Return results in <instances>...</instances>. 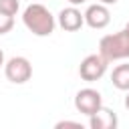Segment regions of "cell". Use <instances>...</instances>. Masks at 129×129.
Returning a JSON list of instances; mask_svg holds the SVG:
<instances>
[{
	"instance_id": "2e32d148",
	"label": "cell",
	"mask_w": 129,
	"mask_h": 129,
	"mask_svg": "<svg viewBox=\"0 0 129 129\" xmlns=\"http://www.w3.org/2000/svg\"><path fill=\"white\" fill-rule=\"evenodd\" d=\"M125 107L129 109V91H127V97H125Z\"/></svg>"
},
{
	"instance_id": "4fadbf2b",
	"label": "cell",
	"mask_w": 129,
	"mask_h": 129,
	"mask_svg": "<svg viewBox=\"0 0 129 129\" xmlns=\"http://www.w3.org/2000/svg\"><path fill=\"white\" fill-rule=\"evenodd\" d=\"M71 2V6H79V4H85L87 0H69Z\"/></svg>"
},
{
	"instance_id": "7c38bea8",
	"label": "cell",
	"mask_w": 129,
	"mask_h": 129,
	"mask_svg": "<svg viewBox=\"0 0 129 129\" xmlns=\"http://www.w3.org/2000/svg\"><path fill=\"white\" fill-rule=\"evenodd\" d=\"M54 127L56 129H60V127H79L81 129V123H77V121H58Z\"/></svg>"
},
{
	"instance_id": "e0dca14e",
	"label": "cell",
	"mask_w": 129,
	"mask_h": 129,
	"mask_svg": "<svg viewBox=\"0 0 129 129\" xmlns=\"http://www.w3.org/2000/svg\"><path fill=\"white\" fill-rule=\"evenodd\" d=\"M123 30H125V34H127V36H129V22H127V24H125V28H123Z\"/></svg>"
},
{
	"instance_id": "6da1fadb",
	"label": "cell",
	"mask_w": 129,
	"mask_h": 129,
	"mask_svg": "<svg viewBox=\"0 0 129 129\" xmlns=\"http://www.w3.org/2000/svg\"><path fill=\"white\" fill-rule=\"evenodd\" d=\"M22 22L34 36H50L54 32V24H56L50 10L38 2H32L30 6H26V10L22 14Z\"/></svg>"
},
{
	"instance_id": "277c9868",
	"label": "cell",
	"mask_w": 129,
	"mask_h": 129,
	"mask_svg": "<svg viewBox=\"0 0 129 129\" xmlns=\"http://www.w3.org/2000/svg\"><path fill=\"white\" fill-rule=\"evenodd\" d=\"M107 64H109V62H107L101 54H89V56H85V58L81 60V64H79V75H81L83 81L95 83V81H99V79L107 73Z\"/></svg>"
},
{
	"instance_id": "8fae6325",
	"label": "cell",
	"mask_w": 129,
	"mask_h": 129,
	"mask_svg": "<svg viewBox=\"0 0 129 129\" xmlns=\"http://www.w3.org/2000/svg\"><path fill=\"white\" fill-rule=\"evenodd\" d=\"M12 26H14V16H8V14L0 12V36L6 34V32H10Z\"/></svg>"
},
{
	"instance_id": "7a4b0ae2",
	"label": "cell",
	"mask_w": 129,
	"mask_h": 129,
	"mask_svg": "<svg viewBox=\"0 0 129 129\" xmlns=\"http://www.w3.org/2000/svg\"><path fill=\"white\" fill-rule=\"evenodd\" d=\"M99 54L107 62L129 58V36L125 34V30H119V32H113V34H105L99 40Z\"/></svg>"
},
{
	"instance_id": "8992f818",
	"label": "cell",
	"mask_w": 129,
	"mask_h": 129,
	"mask_svg": "<svg viewBox=\"0 0 129 129\" xmlns=\"http://www.w3.org/2000/svg\"><path fill=\"white\" fill-rule=\"evenodd\" d=\"M83 16H85V22H87L91 28H95V30H101V28H105V26L111 22L109 8H107L105 4H101V2L91 4Z\"/></svg>"
},
{
	"instance_id": "3957f363",
	"label": "cell",
	"mask_w": 129,
	"mask_h": 129,
	"mask_svg": "<svg viewBox=\"0 0 129 129\" xmlns=\"http://www.w3.org/2000/svg\"><path fill=\"white\" fill-rule=\"evenodd\" d=\"M4 75H6V79L10 83L22 85V83L30 81V77H32V64L24 56H12L8 62H4Z\"/></svg>"
},
{
	"instance_id": "9a60e30c",
	"label": "cell",
	"mask_w": 129,
	"mask_h": 129,
	"mask_svg": "<svg viewBox=\"0 0 129 129\" xmlns=\"http://www.w3.org/2000/svg\"><path fill=\"white\" fill-rule=\"evenodd\" d=\"M2 64H4V50L0 48V67H2Z\"/></svg>"
},
{
	"instance_id": "30bf717a",
	"label": "cell",
	"mask_w": 129,
	"mask_h": 129,
	"mask_svg": "<svg viewBox=\"0 0 129 129\" xmlns=\"http://www.w3.org/2000/svg\"><path fill=\"white\" fill-rule=\"evenodd\" d=\"M18 8H20L18 0H0V12H4L8 16H16Z\"/></svg>"
},
{
	"instance_id": "5b68a950",
	"label": "cell",
	"mask_w": 129,
	"mask_h": 129,
	"mask_svg": "<svg viewBox=\"0 0 129 129\" xmlns=\"http://www.w3.org/2000/svg\"><path fill=\"white\" fill-rule=\"evenodd\" d=\"M75 107H77V111L79 113H83V115H93L99 107H103V97H101V93L97 91V89H91V87H87V89H81L77 95H75Z\"/></svg>"
},
{
	"instance_id": "52a82bcc",
	"label": "cell",
	"mask_w": 129,
	"mask_h": 129,
	"mask_svg": "<svg viewBox=\"0 0 129 129\" xmlns=\"http://www.w3.org/2000/svg\"><path fill=\"white\" fill-rule=\"evenodd\" d=\"M85 24V16L81 14V10L77 6H69V8H62L58 12V26L67 32H77L81 30Z\"/></svg>"
},
{
	"instance_id": "9c48e42d",
	"label": "cell",
	"mask_w": 129,
	"mask_h": 129,
	"mask_svg": "<svg viewBox=\"0 0 129 129\" xmlns=\"http://www.w3.org/2000/svg\"><path fill=\"white\" fill-rule=\"evenodd\" d=\"M111 83L119 91H129V64L115 67L113 69V75H111Z\"/></svg>"
},
{
	"instance_id": "ba28073f",
	"label": "cell",
	"mask_w": 129,
	"mask_h": 129,
	"mask_svg": "<svg viewBox=\"0 0 129 129\" xmlns=\"http://www.w3.org/2000/svg\"><path fill=\"white\" fill-rule=\"evenodd\" d=\"M89 125H91V129H115L117 115H115V111H111L107 107H99L93 115H89Z\"/></svg>"
},
{
	"instance_id": "5bb4252c",
	"label": "cell",
	"mask_w": 129,
	"mask_h": 129,
	"mask_svg": "<svg viewBox=\"0 0 129 129\" xmlns=\"http://www.w3.org/2000/svg\"><path fill=\"white\" fill-rule=\"evenodd\" d=\"M101 4H105V6H109V4H117L119 0H99Z\"/></svg>"
}]
</instances>
